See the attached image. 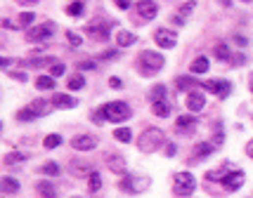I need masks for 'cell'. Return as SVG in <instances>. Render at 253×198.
I'll list each match as a JSON object with an SVG mask.
<instances>
[{
	"label": "cell",
	"mask_w": 253,
	"mask_h": 198,
	"mask_svg": "<svg viewBox=\"0 0 253 198\" xmlns=\"http://www.w3.org/2000/svg\"><path fill=\"white\" fill-rule=\"evenodd\" d=\"M135 36L130 33V31H119L116 33V43H119V47H130V45H135Z\"/></svg>",
	"instance_id": "23"
},
{
	"label": "cell",
	"mask_w": 253,
	"mask_h": 198,
	"mask_svg": "<svg viewBox=\"0 0 253 198\" xmlns=\"http://www.w3.org/2000/svg\"><path fill=\"white\" fill-rule=\"evenodd\" d=\"M189 71H192V73H206V71H208V57L199 54V57H197V59L192 62Z\"/></svg>",
	"instance_id": "20"
},
{
	"label": "cell",
	"mask_w": 253,
	"mask_h": 198,
	"mask_svg": "<svg viewBox=\"0 0 253 198\" xmlns=\"http://www.w3.org/2000/svg\"><path fill=\"white\" fill-rule=\"evenodd\" d=\"M241 2H249V0H241Z\"/></svg>",
	"instance_id": "51"
},
{
	"label": "cell",
	"mask_w": 253,
	"mask_h": 198,
	"mask_svg": "<svg viewBox=\"0 0 253 198\" xmlns=\"http://www.w3.org/2000/svg\"><path fill=\"white\" fill-rule=\"evenodd\" d=\"M194 177L189 175V172H177L173 177V191L177 196H189V194H194Z\"/></svg>",
	"instance_id": "5"
},
{
	"label": "cell",
	"mask_w": 253,
	"mask_h": 198,
	"mask_svg": "<svg viewBox=\"0 0 253 198\" xmlns=\"http://www.w3.org/2000/svg\"><path fill=\"white\" fill-rule=\"evenodd\" d=\"M194 85H197V80L194 78H187V76L177 78V90H189V88H194Z\"/></svg>",
	"instance_id": "38"
},
{
	"label": "cell",
	"mask_w": 253,
	"mask_h": 198,
	"mask_svg": "<svg viewBox=\"0 0 253 198\" xmlns=\"http://www.w3.org/2000/svg\"><path fill=\"white\" fill-rule=\"evenodd\" d=\"M175 151H177V149H175V144H168L166 149H163V154H166V156H175Z\"/></svg>",
	"instance_id": "44"
},
{
	"label": "cell",
	"mask_w": 253,
	"mask_h": 198,
	"mask_svg": "<svg viewBox=\"0 0 253 198\" xmlns=\"http://www.w3.org/2000/svg\"><path fill=\"white\" fill-rule=\"evenodd\" d=\"M213 151H215L213 142H201V144L194 146V158H203V156H208V154H213Z\"/></svg>",
	"instance_id": "21"
},
{
	"label": "cell",
	"mask_w": 253,
	"mask_h": 198,
	"mask_svg": "<svg viewBox=\"0 0 253 198\" xmlns=\"http://www.w3.org/2000/svg\"><path fill=\"white\" fill-rule=\"evenodd\" d=\"M156 99H166V85H154V90H152V102H156Z\"/></svg>",
	"instance_id": "39"
},
{
	"label": "cell",
	"mask_w": 253,
	"mask_h": 198,
	"mask_svg": "<svg viewBox=\"0 0 253 198\" xmlns=\"http://www.w3.org/2000/svg\"><path fill=\"white\" fill-rule=\"evenodd\" d=\"M0 189H2V194H14V191H19V182L14 177H2L0 179Z\"/></svg>",
	"instance_id": "24"
},
{
	"label": "cell",
	"mask_w": 253,
	"mask_h": 198,
	"mask_svg": "<svg viewBox=\"0 0 253 198\" xmlns=\"http://www.w3.org/2000/svg\"><path fill=\"white\" fill-rule=\"evenodd\" d=\"M31 109H33V111H36L38 116H45V113L50 111V106H48V102H45V99H38V102H33V104H31Z\"/></svg>",
	"instance_id": "34"
},
{
	"label": "cell",
	"mask_w": 253,
	"mask_h": 198,
	"mask_svg": "<svg viewBox=\"0 0 253 198\" xmlns=\"http://www.w3.org/2000/svg\"><path fill=\"white\" fill-rule=\"evenodd\" d=\"M52 104L57 106V109H74V106H76V99H74V97H69V94L57 92L52 97Z\"/></svg>",
	"instance_id": "18"
},
{
	"label": "cell",
	"mask_w": 253,
	"mask_h": 198,
	"mask_svg": "<svg viewBox=\"0 0 253 198\" xmlns=\"http://www.w3.org/2000/svg\"><path fill=\"white\" fill-rule=\"evenodd\" d=\"M85 33H88V38L97 40V43L109 40V26L107 24H102V22H90V24L85 26Z\"/></svg>",
	"instance_id": "8"
},
{
	"label": "cell",
	"mask_w": 253,
	"mask_h": 198,
	"mask_svg": "<svg viewBox=\"0 0 253 198\" xmlns=\"http://www.w3.org/2000/svg\"><path fill=\"white\" fill-rule=\"evenodd\" d=\"M52 68H50V76H54V78H59V76H64V71H67V66L62 64V62H52Z\"/></svg>",
	"instance_id": "37"
},
{
	"label": "cell",
	"mask_w": 253,
	"mask_h": 198,
	"mask_svg": "<svg viewBox=\"0 0 253 198\" xmlns=\"http://www.w3.org/2000/svg\"><path fill=\"white\" fill-rule=\"evenodd\" d=\"M69 172L76 175V177H90V175L95 172V165L90 163V160H71Z\"/></svg>",
	"instance_id": "12"
},
{
	"label": "cell",
	"mask_w": 253,
	"mask_h": 198,
	"mask_svg": "<svg viewBox=\"0 0 253 198\" xmlns=\"http://www.w3.org/2000/svg\"><path fill=\"white\" fill-rule=\"evenodd\" d=\"M107 165H109V170L114 172V175H126V170H128V165H126V158H123V156H119V154L109 156V158H107Z\"/></svg>",
	"instance_id": "14"
},
{
	"label": "cell",
	"mask_w": 253,
	"mask_h": 198,
	"mask_svg": "<svg viewBox=\"0 0 253 198\" xmlns=\"http://www.w3.org/2000/svg\"><path fill=\"white\" fill-rule=\"evenodd\" d=\"M154 40H156L159 47L171 50V47H175V43H177V33H175V31H168V28H159V31L154 33Z\"/></svg>",
	"instance_id": "9"
},
{
	"label": "cell",
	"mask_w": 253,
	"mask_h": 198,
	"mask_svg": "<svg viewBox=\"0 0 253 198\" xmlns=\"http://www.w3.org/2000/svg\"><path fill=\"white\" fill-rule=\"evenodd\" d=\"M104 111V120H111V123H121V120H128L130 118V106L126 102H111V104H104L102 106Z\"/></svg>",
	"instance_id": "4"
},
{
	"label": "cell",
	"mask_w": 253,
	"mask_h": 198,
	"mask_svg": "<svg viewBox=\"0 0 253 198\" xmlns=\"http://www.w3.org/2000/svg\"><path fill=\"white\" fill-rule=\"evenodd\" d=\"M31 22H33V12H22L19 14V24H22V26H28Z\"/></svg>",
	"instance_id": "41"
},
{
	"label": "cell",
	"mask_w": 253,
	"mask_h": 198,
	"mask_svg": "<svg viewBox=\"0 0 253 198\" xmlns=\"http://www.w3.org/2000/svg\"><path fill=\"white\" fill-rule=\"evenodd\" d=\"M83 85H85V78H83L80 73H74V76L69 78V85H67V88H69V90H80Z\"/></svg>",
	"instance_id": "30"
},
{
	"label": "cell",
	"mask_w": 253,
	"mask_h": 198,
	"mask_svg": "<svg viewBox=\"0 0 253 198\" xmlns=\"http://www.w3.org/2000/svg\"><path fill=\"white\" fill-rule=\"evenodd\" d=\"M137 68L142 76H152V73H159L163 68V57L159 52H142L140 54V62H137Z\"/></svg>",
	"instance_id": "2"
},
{
	"label": "cell",
	"mask_w": 253,
	"mask_h": 198,
	"mask_svg": "<svg viewBox=\"0 0 253 198\" xmlns=\"http://www.w3.org/2000/svg\"><path fill=\"white\" fill-rule=\"evenodd\" d=\"M161 144H163V132L159 128H149L140 134V139H137V146H140V151H145V154H152V151H159Z\"/></svg>",
	"instance_id": "1"
},
{
	"label": "cell",
	"mask_w": 253,
	"mask_h": 198,
	"mask_svg": "<svg viewBox=\"0 0 253 198\" xmlns=\"http://www.w3.org/2000/svg\"><path fill=\"white\" fill-rule=\"evenodd\" d=\"M0 66H2V68H7V66H10V59H7V57H2V59H0Z\"/></svg>",
	"instance_id": "48"
},
{
	"label": "cell",
	"mask_w": 253,
	"mask_h": 198,
	"mask_svg": "<svg viewBox=\"0 0 253 198\" xmlns=\"http://www.w3.org/2000/svg\"><path fill=\"white\" fill-rule=\"evenodd\" d=\"M24 158H26L24 154H19V151H12V154H7V156H5V165H7V168H14V165H19V163H22Z\"/></svg>",
	"instance_id": "28"
},
{
	"label": "cell",
	"mask_w": 253,
	"mask_h": 198,
	"mask_svg": "<svg viewBox=\"0 0 253 198\" xmlns=\"http://www.w3.org/2000/svg\"><path fill=\"white\" fill-rule=\"evenodd\" d=\"M149 177H137V175H121V182H119V186H121V191H126V194H142L147 186H149Z\"/></svg>",
	"instance_id": "3"
},
{
	"label": "cell",
	"mask_w": 253,
	"mask_h": 198,
	"mask_svg": "<svg viewBox=\"0 0 253 198\" xmlns=\"http://www.w3.org/2000/svg\"><path fill=\"white\" fill-rule=\"evenodd\" d=\"M215 57H218L220 62H227V64H229V62H232V57H234V52L227 47L225 43H218V45H215Z\"/></svg>",
	"instance_id": "19"
},
{
	"label": "cell",
	"mask_w": 253,
	"mask_h": 198,
	"mask_svg": "<svg viewBox=\"0 0 253 198\" xmlns=\"http://www.w3.org/2000/svg\"><path fill=\"white\" fill-rule=\"evenodd\" d=\"M17 118L19 120H33V118H38V113L28 106V109H22V111H17Z\"/></svg>",
	"instance_id": "36"
},
{
	"label": "cell",
	"mask_w": 253,
	"mask_h": 198,
	"mask_svg": "<svg viewBox=\"0 0 253 198\" xmlns=\"http://www.w3.org/2000/svg\"><path fill=\"white\" fill-rule=\"evenodd\" d=\"M59 144H62V137H59V134H48V137L43 139V146H45V149H57Z\"/></svg>",
	"instance_id": "32"
},
{
	"label": "cell",
	"mask_w": 253,
	"mask_h": 198,
	"mask_svg": "<svg viewBox=\"0 0 253 198\" xmlns=\"http://www.w3.org/2000/svg\"><path fill=\"white\" fill-rule=\"evenodd\" d=\"M10 76H12L14 80H19V83H24V80H26V73H24V71H12Z\"/></svg>",
	"instance_id": "43"
},
{
	"label": "cell",
	"mask_w": 253,
	"mask_h": 198,
	"mask_svg": "<svg viewBox=\"0 0 253 198\" xmlns=\"http://www.w3.org/2000/svg\"><path fill=\"white\" fill-rule=\"evenodd\" d=\"M78 68H83V71H95L97 64H95V62H78Z\"/></svg>",
	"instance_id": "42"
},
{
	"label": "cell",
	"mask_w": 253,
	"mask_h": 198,
	"mask_svg": "<svg viewBox=\"0 0 253 198\" xmlns=\"http://www.w3.org/2000/svg\"><path fill=\"white\" fill-rule=\"evenodd\" d=\"M67 40H69V45H74V47H78L80 43H83V38H80L78 33H74V31H67Z\"/></svg>",
	"instance_id": "40"
},
{
	"label": "cell",
	"mask_w": 253,
	"mask_h": 198,
	"mask_svg": "<svg viewBox=\"0 0 253 198\" xmlns=\"http://www.w3.org/2000/svg\"><path fill=\"white\" fill-rule=\"evenodd\" d=\"M203 106H206L203 94H197V92H189V94H187V109H189L192 113H199Z\"/></svg>",
	"instance_id": "16"
},
{
	"label": "cell",
	"mask_w": 253,
	"mask_h": 198,
	"mask_svg": "<svg viewBox=\"0 0 253 198\" xmlns=\"http://www.w3.org/2000/svg\"><path fill=\"white\" fill-rule=\"evenodd\" d=\"M194 7H197V2H192V0H189V2H185V5L180 7V14L175 17V24H182V22L187 19V17L192 14V10H194Z\"/></svg>",
	"instance_id": "26"
},
{
	"label": "cell",
	"mask_w": 253,
	"mask_h": 198,
	"mask_svg": "<svg viewBox=\"0 0 253 198\" xmlns=\"http://www.w3.org/2000/svg\"><path fill=\"white\" fill-rule=\"evenodd\" d=\"M175 128H177V132H182V134L194 132L197 130V118L194 116H180V118L175 120Z\"/></svg>",
	"instance_id": "15"
},
{
	"label": "cell",
	"mask_w": 253,
	"mask_h": 198,
	"mask_svg": "<svg viewBox=\"0 0 253 198\" xmlns=\"http://www.w3.org/2000/svg\"><path fill=\"white\" fill-rule=\"evenodd\" d=\"M227 172H232V168H229V165H220L218 170L206 172V179H208V182H223V177H225Z\"/></svg>",
	"instance_id": "22"
},
{
	"label": "cell",
	"mask_w": 253,
	"mask_h": 198,
	"mask_svg": "<svg viewBox=\"0 0 253 198\" xmlns=\"http://www.w3.org/2000/svg\"><path fill=\"white\" fill-rule=\"evenodd\" d=\"M40 172L43 175H59V165L54 160H48L45 165H40Z\"/></svg>",
	"instance_id": "35"
},
{
	"label": "cell",
	"mask_w": 253,
	"mask_h": 198,
	"mask_svg": "<svg viewBox=\"0 0 253 198\" xmlns=\"http://www.w3.org/2000/svg\"><path fill=\"white\" fill-rule=\"evenodd\" d=\"M36 88H38V90H52L54 76H38V78H36Z\"/></svg>",
	"instance_id": "27"
},
{
	"label": "cell",
	"mask_w": 253,
	"mask_h": 198,
	"mask_svg": "<svg viewBox=\"0 0 253 198\" xmlns=\"http://www.w3.org/2000/svg\"><path fill=\"white\" fill-rule=\"evenodd\" d=\"M83 10H85V5H83L80 0H76V2H71V5L67 7V14H69V17H80V14H83Z\"/></svg>",
	"instance_id": "31"
},
{
	"label": "cell",
	"mask_w": 253,
	"mask_h": 198,
	"mask_svg": "<svg viewBox=\"0 0 253 198\" xmlns=\"http://www.w3.org/2000/svg\"><path fill=\"white\" fill-rule=\"evenodd\" d=\"M246 156L253 158V139H249V144H246Z\"/></svg>",
	"instance_id": "46"
},
{
	"label": "cell",
	"mask_w": 253,
	"mask_h": 198,
	"mask_svg": "<svg viewBox=\"0 0 253 198\" xmlns=\"http://www.w3.org/2000/svg\"><path fill=\"white\" fill-rule=\"evenodd\" d=\"M116 5H119L121 10H128V7H130V0H116Z\"/></svg>",
	"instance_id": "45"
},
{
	"label": "cell",
	"mask_w": 253,
	"mask_h": 198,
	"mask_svg": "<svg viewBox=\"0 0 253 198\" xmlns=\"http://www.w3.org/2000/svg\"><path fill=\"white\" fill-rule=\"evenodd\" d=\"M171 109H173V106L168 104V99H156V102H152V111H154L159 118L171 116Z\"/></svg>",
	"instance_id": "17"
},
{
	"label": "cell",
	"mask_w": 253,
	"mask_h": 198,
	"mask_svg": "<svg viewBox=\"0 0 253 198\" xmlns=\"http://www.w3.org/2000/svg\"><path fill=\"white\" fill-rule=\"evenodd\" d=\"M135 12L140 14L142 19H154L156 12H159V7H156L154 0H137L135 2Z\"/></svg>",
	"instance_id": "10"
},
{
	"label": "cell",
	"mask_w": 253,
	"mask_h": 198,
	"mask_svg": "<svg viewBox=\"0 0 253 198\" xmlns=\"http://www.w3.org/2000/svg\"><path fill=\"white\" fill-rule=\"evenodd\" d=\"M251 92H253V80H251Z\"/></svg>",
	"instance_id": "50"
},
{
	"label": "cell",
	"mask_w": 253,
	"mask_h": 198,
	"mask_svg": "<svg viewBox=\"0 0 253 198\" xmlns=\"http://www.w3.org/2000/svg\"><path fill=\"white\" fill-rule=\"evenodd\" d=\"M114 137H116L119 142H130V139H133V132L128 130V128H119V130H114Z\"/></svg>",
	"instance_id": "33"
},
{
	"label": "cell",
	"mask_w": 253,
	"mask_h": 198,
	"mask_svg": "<svg viewBox=\"0 0 253 198\" xmlns=\"http://www.w3.org/2000/svg\"><path fill=\"white\" fill-rule=\"evenodd\" d=\"M220 184L225 186L227 191H237V189H241V184H244V172H241V170L227 172L225 177H223V182H220Z\"/></svg>",
	"instance_id": "11"
},
{
	"label": "cell",
	"mask_w": 253,
	"mask_h": 198,
	"mask_svg": "<svg viewBox=\"0 0 253 198\" xmlns=\"http://www.w3.org/2000/svg\"><path fill=\"white\" fill-rule=\"evenodd\" d=\"M109 85H111V88H121V78H114V76H111V78H109Z\"/></svg>",
	"instance_id": "47"
},
{
	"label": "cell",
	"mask_w": 253,
	"mask_h": 198,
	"mask_svg": "<svg viewBox=\"0 0 253 198\" xmlns=\"http://www.w3.org/2000/svg\"><path fill=\"white\" fill-rule=\"evenodd\" d=\"M71 146H74L76 151H90V149L97 146V139H95L93 134H78V137L71 139Z\"/></svg>",
	"instance_id": "13"
},
{
	"label": "cell",
	"mask_w": 253,
	"mask_h": 198,
	"mask_svg": "<svg viewBox=\"0 0 253 198\" xmlns=\"http://www.w3.org/2000/svg\"><path fill=\"white\" fill-rule=\"evenodd\" d=\"M88 189H90L93 194L102 189V177H100V172H93V175L88 177Z\"/></svg>",
	"instance_id": "29"
},
{
	"label": "cell",
	"mask_w": 253,
	"mask_h": 198,
	"mask_svg": "<svg viewBox=\"0 0 253 198\" xmlns=\"http://www.w3.org/2000/svg\"><path fill=\"white\" fill-rule=\"evenodd\" d=\"M201 88L208 90L211 94H215V97H220V99H225L227 94L232 92V83L229 80H206Z\"/></svg>",
	"instance_id": "7"
},
{
	"label": "cell",
	"mask_w": 253,
	"mask_h": 198,
	"mask_svg": "<svg viewBox=\"0 0 253 198\" xmlns=\"http://www.w3.org/2000/svg\"><path fill=\"white\" fill-rule=\"evenodd\" d=\"M19 2H26V5H31V2H38V0H19Z\"/></svg>",
	"instance_id": "49"
},
{
	"label": "cell",
	"mask_w": 253,
	"mask_h": 198,
	"mask_svg": "<svg viewBox=\"0 0 253 198\" xmlns=\"http://www.w3.org/2000/svg\"><path fill=\"white\" fill-rule=\"evenodd\" d=\"M54 31H57V26H54L52 22H45V24H38V26L28 28V31H26V40H28V43H40V40L52 38Z\"/></svg>",
	"instance_id": "6"
},
{
	"label": "cell",
	"mask_w": 253,
	"mask_h": 198,
	"mask_svg": "<svg viewBox=\"0 0 253 198\" xmlns=\"http://www.w3.org/2000/svg\"><path fill=\"white\" fill-rule=\"evenodd\" d=\"M36 194H38V196L52 198L54 194H57V189H54V186L50 184V182H38V184H36Z\"/></svg>",
	"instance_id": "25"
}]
</instances>
